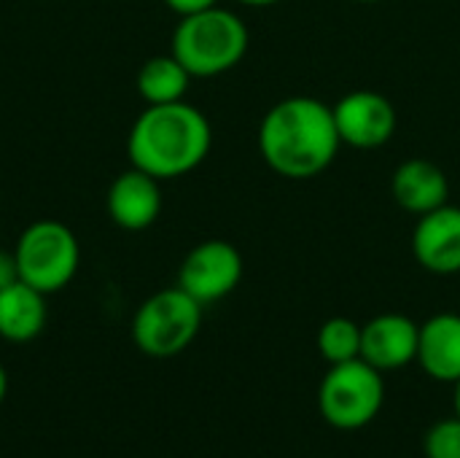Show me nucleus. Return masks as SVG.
Returning a JSON list of instances; mask_svg holds the SVG:
<instances>
[{
  "label": "nucleus",
  "mask_w": 460,
  "mask_h": 458,
  "mask_svg": "<svg viewBox=\"0 0 460 458\" xmlns=\"http://www.w3.org/2000/svg\"><path fill=\"white\" fill-rule=\"evenodd\" d=\"M342 140L332 105L296 94L272 105L259 124V154L267 167L291 181L321 175L340 151Z\"/></svg>",
  "instance_id": "obj_1"
},
{
  "label": "nucleus",
  "mask_w": 460,
  "mask_h": 458,
  "mask_svg": "<svg viewBox=\"0 0 460 458\" xmlns=\"http://www.w3.org/2000/svg\"><path fill=\"white\" fill-rule=\"evenodd\" d=\"M213 146V130L208 116L181 103L146 105L127 135V154L132 167L159 178H181L197 170Z\"/></svg>",
  "instance_id": "obj_2"
},
{
  "label": "nucleus",
  "mask_w": 460,
  "mask_h": 458,
  "mask_svg": "<svg viewBox=\"0 0 460 458\" xmlns=\"http://www.w3.org/2000/svg\"><path fill=\"white\" fill-rule=\"evenodd\" d=\"M245 22L221 5L205 8L191 16H181L170 54L191 73V78H213L240 65L248 51Z\"/></svg>",
  "instance_id": "obj_3"
},
{
  "label": "nucleus",
  "mask_w": 460,
  "mask_h": 458,
  "mask_svg": "<svg viewBox=\"0 0 460 458\" xmlns=\"http://www.w3.org/2000/svg\"><path fill=\"white\" fill-rule=\"evenodd\" d=\"M19 281L40 294L62 292L81 267V246L70 227L57 219H38L24 227L13 246Z\"/></svg>",
  "instance_id": "obj_4"
},
{
  "label": "nucleus",
  "mask_w": 460,
  "mask_h": 458,
  "mask_svg": "<svg viewBox=\"0 0 460 458\" xmlns=\"http://www.w3.org/2000/svg\"><path fill=\"white\" fill-rule=\"evenodd\" d=\"M202 308L181 286L151 294L132 319V340L140 354L151 359H170L183 354L202 327Z\"/></svg>",
  "instance_id": "obj_5"
},
{
  "label": "nucleus",
  "mask_w": 460,
  "mask_h": 458,
  "mask_svg": "<svg viewBox=\"0 0 460 458\" xmlns=\"http://www.w3.org/2000/svg\"><path fill=\"white\" fill-rule=\"evenodd\" d=\"M385 402L383 373L364 359L332 364L318 389V410L323 421L340 432L369 427Z\"/></svg>",
  "instance_id": "obj_6"
},
{
  "label": "nucleus",
  "mask_w": 460,
  "mask_h": 458,
  "mask_svg": "<svg viewBox=\"0 0 460 458\" xmlns=\"http://www.w3.org/2000/svg\"><path fill=\"white\" fill-rule=\"evenodd\" d=\"M243 281V256L229 240H202L178 270V286L199 305L229 297Z\"/></svg>",
  "instance_id": "obj_7"
},
{
  "label": "nucleus",
  "mask_w": 460,
  "mask_h": 458,
  "mask_svg": "<svg viewBox=\"0 0 460 458\" xmlns=\"http://www.w3.org/2000/svg\"><path fill=\"white\" fill-rule=\"evenodd\" d=\"M332 111L342 146L361 151L385 146L399 127L396 105L375 89L348 92Z\"/></svg>",
  "instance_id": "obj_8"
},
{
  "label": "nucleus",
  "mask_w": 460,
  "mask_h": 458,
  "mask_svg": "<svg viewBox=\"0 0 460 458\" xmlns=\"http://www.w3.org/2000/svg\"><path fill=\"white\" fill-rule=\"evenodd\" d=\"M420 327L404 313H383L361 327V359L380 373L404 370L418 359Z\"/></svg>",
  "instance_id": "obj_9"
},
{
  "label": "nucleus",
  "mask_w": 460,
  "mask_h": 458,
  "mask_svg": "<svg viewBox=\"0 0 460 458\" xmlns=\"http://www.w3.org/2000/svg\"><path fill=\"white\" fill-rule=\"evenodd\" d=\"M412 254L418 265L434 275L460 273V208L447 202L426 216H418Z\"/></svg>",
  "instance_id": "obj_10"
},
{
  "label": "nucleus",
  "mask_w": 460,
  "mask_h": 458,
  "mask_svg": "<svg viewBox=\"0 0 460 458\" xmlns=\"http://www.w3.org/2000/svg\"><path fill=\"white\" fill-rule=\"evenodd\" d=\"M108 216L116 227L127 232L148 229L162 213V186L159 178L129 167L119 173L105 197Z\"/></svg>",
  "instance_id": "obj_11"
},
{
  "label": "nucleus",
  "mask_w": 460,
  "mask_h": 458,
  "mask_svg": "<svg viewBox=\"0 0 460 458\" xmlns=\"http://www.w3.org/2000/svg\"><path fill=\"white\" fill-rule=\"evenodd\" d=\"M391 194L412 216H426L450 202V181L431 159H407L394 170Z\"/></svg>",
  "instance_id": "obj_12"
},
{
  "label": "nucleus",
  "mask_w": 460,
  "mask_h": 458,
  "mask_svg": "<svg viewBox=\"0 0 460 458\" xmlns=\"http://www.w3.org/2000/svg\"><path fill=\"white\" fill-rule=\"evenodd\" d=\"M423 373L442 383L460 381V316L437 313L420 324L418 359Z\"/></svg>",
  "instance_id": "obj_13"
},
{
  "label": "nucleus",
  "mask_w": 460,
  "mask_h": 458,
  "mask_svg": "<svg viewBox=\"0 0 460 458\" xmlns=\"http://www.w3.org/2000/svg\"><path fill=\"white\" fill-rule=\"evenodd\" d=\"M46 327V294L24 281L0 289V337L5 343H32Z\"/></svg>",
  "instance_id": "obj_14"
},
{
  "label": "nucleus",
  "mask_w": 460,
  "mask_h": 458,
  "mask_svg": "<svg viewBox=\"0 0 460 458\" xmlns=\"http://www.w3.org/2000/svg\"><path fill=\"white\" fill-rule=\"evenodd\" d=\"M189 84L191 73L172 54L151 57L137 70V94L146 100V105L181 103L189 92Z\"/></svg>",
  "instance_id": "obj_15"
},
{
  "label": "nucleus",
  "mask_w": 460,
  "mask_h": 458,
  "mask_svg": "<svg viewBox=\"0 0 460 458\" xmlns=\"http://www.w3.org/2000/svg\"><path fill=\"white\" fill-rule=\"evenodd\" d=\"M318 351L329 367L361 359V324L345 316L323 321V327L318 329Z\"/></svg>",
  "instance_id": "obj_16"
},
{
  "label": "nucleus",
  "mask_w": 460,
  "mask_h": 458,
  "mask_svg": "<svg viewBox=\"0 0 460 458\" xmlns=\"http://www.w3.org/2000/svg\"><path fill=\"white\" fill-rule=\"evenodd\" d=\"M426 458H460V416L437 421L423 443Z\"/></svg>",
  "instance_id": "obj_17"
},
{
  "label": "nucleus",
  "mask_w": 460,
  "mask_h": 458,
  "mask_svg": "<svg viewBox=\"0 0 460 458\" xmlns=\"http://www.w3.org/2000/svg\"><path fill=\"white\" fill-rule=\"evenodd\" d=\"M164 5L170 11H175L178 16H191V13H199L205 8L218 5V0H164Z\"/></svg>",
  "instance_id": "obj_18"
},
{
  "label": "nucleus",
  "mask_w": 460,
  "mask_h": 458,
  "mask_svg": "<svg viewBox=\"0 0 460 458\" xmlns=\"http://www.w3.org/2000/svg\"><path fill=\"white\" fill-rule=\"evenodd\" d=\"M19 281V267H16V256L13 251H3L0 248V289L11 286Z\"/></svg>",
  "instance_id": "obj_19"
},
{
  "label": "nucleus",
  "mask_w": 460,
  "mask_h": 458,
  "mask_svg": "<svg viewBox=\"0 0 460 458\" xmlns=\"http://www.w3.org/2000/svg\"><path fill=\"white\" fill-rule=\"evenodd\" d=\"M5 394H8V375H5V367L0 364V405L5 400Z\"/></svg>",
  "instance_id": "obj_20"
},
{
  "label": "nucleus",
  "mask_w": 460,
  "mask_h": 458,
  "mask_svg": "<svg viewBox=\"0 0 460 458\" xmlns=\"http://www.w3.org/2000/svg\"><path fill=\"white\" fill-rule=\"evenodd\" d=\"M237 3H243V5H253V8H264V5H275V3H280V0H237Z\"/></svg>",
  "instance_id": "obj_21"
},
{
  "label": "nucleus",
  "mask_w": 460,
  "mask_h": 458,
  "mask_svg": "<svg viewBox=\"0 0 460 458\" xmlns=\"http://www.w3.org/2000/svg\"><path fill=\"white\" fill-rule=\"evenodd\" d=\"M453 386H456V394H453V400H456V416H460V381H456Z\"/></svg>",
  "instance_id": "obj_22"
},
{
  "label": "nucleus",
  "mask_w": 460,
  "mask_h": 458,
  "mask_svg": "<svg viewBox=\"0 0 460 458\" xmlns=\"http://www.w3.org/2000/svg\"><path fill=\"white\" fill-rule=\"evenodd\" d=\"M356 3H380V0H356Z\"/></svg>",
  "instance_id": "obj_23"
}]
</instances>
